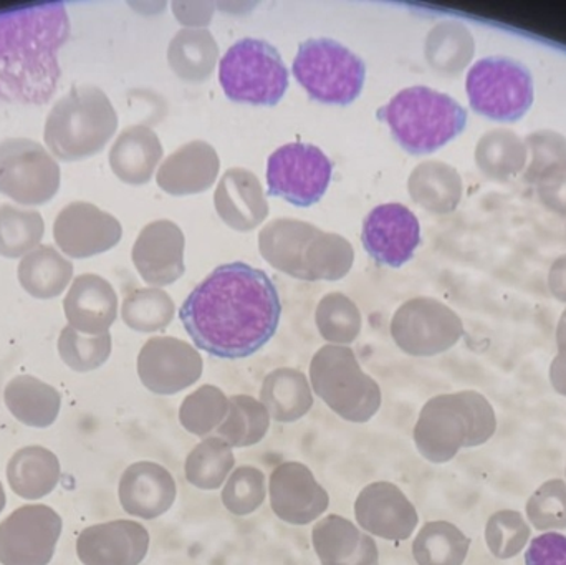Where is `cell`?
I'll return each instance as SVG.
<instances>
[{
  "label": "cell",
  "mask_w": 566,
  "mask_h": 565,
  "mask_svg": "<svg viewBox=\"0 0 566 565\" xmlns=\"http://www.w3.org/2000/svg\"><path fill=\"white\" fill-rule=\"evenodd\" d=\"M282 302L272 279L245 262L219 265L179 308L196 347L239 360L261 350L277 332Z\"/></svg>",
  "instance_id": "1"
},
{
  "label": "cell",
  "mask_w": 566,
  "mask_h": 565,
  "mask_svg": "<svg viewBox=\"0 0 566 565\" xmlns=\"http://www.w3.org/2000/svg\"><path fill=\"white\" fill-rule=\"evenodd\" d=\"M69 36L63 3L0 12V98L20 105L49 102L62 79L59 52Z\"/></svg>",
  "instance_id": "2"
},
{
  "label": "cell",
  "mask_w": 566,
  "mask_h": 565,
  "mask_svg": "<svg viewBox=\"0 0 566 565\" xmlns=\"http://www.w3.org/2000/svg\"><path fill=\"white\" fill-rule=\"evenodd\" d=\"M497 430L494 408L475 391L441 395L422 408L416 421V448L424 460L444 464L465 448L488 443Z\"/></svg>",
  "instance_id": "3"
},
{
  "label": "cell",
  "mask_w": 566,
  "mask_h": 565,
  "mask_svg": "<svg viewBox=\"0 0 566 565\" xmlns=\"http://www.w3.org/2000/svg\"><path fill=\"white\" fill-rule=\"evenodd\" d=\"M392 138L411 155H428L448 145L468 126V112L452 96L429 86H409L378 109Z\"/></svg>",
  "instance_id": "4"
},
{
  "label": "cell",
  "mask_w": 566,
  "mask_h": 565,
  "mask_svg": "<svg viewBox=\"0 0 566 565\" xmlns=\"http://www.w3.org/2000/svg\"><path fill=\"white\" fill-rule=\"evenodd\" d=\"M115 125L105 93L95 86H73L50 109L43 138L55 158L78 161L99 151Z\"/></svg>",
  "instance_id": "5"
},
{
  "label": "cell",
  "mask_w": 566,
  "mask_h": 565,
  "mask_svg": "<svg viewBox=\"0 0 566 565\" xmlns=\"http://www.w3.org/2000/svg\"><path fill=\"white\" fill-rule=\"evenodd\" d=\"M219 80L232 102L274 106L285 95L290 75L274 45L261 39H242L222 56Z\"/></svg>",
  "instance_id": "6"
},
{
  "label": "cell",
  "mask_w": 566,
  "mask_h": 565,
  "mask_svg": "<svg viewBox=\"0 0 566 565\" xmlns=\"http://www.w3.org/2000/svg\"><path fill=\"white\" fill-rule=\"evenodd\" d=\"M292 70L306 93L325 105L346 106L355 102L366 79L365 62L332 39L300 43Z\"/></svg>",
  "instance_id": "7"
},
{
  "label": "cell",
  "mask_w": 566,
  "mask_h": 565,
  "mask_svg": "<svg viewBox=\"0 0 566 565\" xmlns=\"http://www.w3.org/2000/svg\"><path fill=\"white\" fill-rule=\"evenodd\" d=\"M474 112L494 122H518L534 105L532 73L509 56H488L471 66L465 80Z\"/></svg>",
  "instance_id": "8"
},
{
  "label": "cell",
  "mask_w": 566,
  "mask_h": 565,
  "mask_svg": "<svg viewBox=\"0 0 566 565\" xmlns=\"http://www.w3.org/2000/svg\"><path fill=\"white\" fill-rule=\"evenodd\" d=\"M315 394L349 423H368L381 408L378 384L359 370L348 352L319 354L313 362Z\"/></svg>",
  "instance_id": "9"
},
{
  "label": "cell",
  "mask_w": 566,
  "mask_h": 565,
  "mask_svg": "<svg viewBox=\"0 0 566 565\" xmlns=\"http://www.w3.org/2000/svg\"><path fill=\"white\" fill-rule=\"evenodd\" d=\"M60 188V166L40 143L0 142V192L23 206L45 205Z\"/></svg>",
  "instance_id": "10"
},
{
  "label": "cell",
  "mask_w": 566,
  "mask_h": 565,
  "mask_svg": "<svg viewBox=\"0 0 566 565\" xmlns=\"http://www.w3.org/2000/svg\"><path fill=\"white\" fill-rule=\"evenodd\" d=\"M332 172V161L318 146L290 143L269 158V195L285 199L290 205L308 208L325 195Z\"/></svg>",
  "instance_id": "11"
},
{
  "label": "cell",
  "mask_w": 566,
  "mask_h": 565,
  "mask_svg": "<svg viewBox=\"0 0 566 565\" xmlns=\"http://www.w3.org/2000/svg\"><path fill=\"white\" fill-rule=\"evenodd\" d=\"M361 242L373 261L401 268L411 261L421 242V226L415 212L398 202L373 209L361 229Z\"/></svg>",
  "instance_id": "12"
},
{
  "label": "cell",
  "mask_w": 566,
  "mask_h": 565,
  "mask_svg": "<svg viewBox=\"0 0 566 565\" xmlns=\"http://www.w3.org/2000/svg\"><path fill=\"white\" fill-rule=\"evenodd\" d=\"M269 496L275 516L292 526L315 523L329 506L325 488L306 464L296 461H286L272 471Z\"/></svg>",
  "instance_id": "13"
},
{
  "label": "cell",
  "mask_w": 566,
  "mask_h": 565,
  "mask_svg": "<svg viewBox=\"0 0 566 565\" xmlns=\"http://www.w3.org/2000/svg\"><path fill=\"white\" fill-rule=\"evenodd\" d=\"M355 517L366 534L385 541L409 540L419 524L415 504L389 481H376L359 491Z\"/></svg>",
  "instance_id": "14"
},
{
  "label": "cell",
  "mask_w": 566,
  "mask_h": 565,
  "mask_svg": "<svg viewBox=\"0 0 566 565\" xmlns=\"http://www.w3.org/2000/svg\"><path fill=\"white\" fill-rule=\"evenodd\" d=\"M53 238L69 258H90L116 244L119 226L88 202H70L56 216Z\"/></svg>",
  "instance_id": "15"
},
{
  "label": "cell",
  "mask_w": 566,
  "mask_h": 565,
  "mask_svg": "<svg viewBox=\"0 0 566 565\" xmlns=\"http://www.w3.org/2000/svg\"><path fill=\"white\" fill-rule=\"evenodd\" d=\"M312 544L322 565H379L376 541L338 514L313 526Z\"/></svg>",
  "instance_id": "16"
},
{
  "label": "cell",
  "mask_w": 566,
  "mask_h": 565,
  "mask_svg": "<svg viewBox=\"0 0 566 565\" xmlns=\"http://www.w3.org/2000/svg\"><path fill=\"white\" fill-rule=\"evenodd\" d=\"M123 496L126 498L129 513L145 520H155L171 510L178 498V486L166 468L156 463H142L129 470Z\"/></svg>",
  "instance_id": "17"
},
{
  "label": "cell",
  "mask_w": 566,
  "mask_h": 565,
  "mask_svg": "<svg viewBox=\"0 0 566 565\" xmlns=\"http://www.w3.org/2000/svg\"><path fill=\"white\" fill-rule=\"evenodd\" d=\"M63 311L73 327L98 331L108 327L115 314V295L112 287L98 275H80L73 281Z\"/></svg>",
  "instance_id": "18"
},
{
  "label": "cell",
  "mask_w": 566,
  "mask_h": 565,
  "mask_svg": "<svg viewBox=\"0 0 566 565\" xmlns=\"http://www.w3.org/2000/svg\"><path fill=\"white\" fill-rule=\"evenodd\" d=\"M17 274L23 291L32 297H59L72 281L73 264L52 245H39L23 255Z\"/></svg>",
  "instance_id": "19"
},
{
  "label": "cell",
  "mask_w": 566,
  "mask_h": 565,
  "mask_svg": "<svg viewBox=\"0 0 566 565\" xmlns=\"http://www.w3.org/2000/svg\"><path fill=\"white\" fill-rule=\"evenodd\" d=\"M261 404L268 408L271 420L293 423L302 420L313 407L312 391L302 375L279 370L265 380Z\"/></svg>",
  "instance_id": "20"
},
{
  "label": "cell",
  "mask_w": 566,
  "mask_h": 565,
  "mask_svg": "<svg viewBox=\"0 0 566 565\" xmlns=\"http://www.w3.org/2000/svg\"><path fill=\"white\" fill-rule=\"evenodd\" d=\"M471 540L448 521L424 524L412 543L418 565H462L468 559Z\"/></svg>",
  "instance_id": "21"
},
{
  "label": "cell",
  "mask_w": 566,
  "mask_h": 565,
  "mask_svg": "<svg viewBox=\"0 0 566 565\" xmlns=\"http://www.w3.org/2000/svg\"><path fill=\"white\" fill-rule=\"evenodd\" d=\"M235 458L231 444L222 438L208 437L188 454L185 464L186 480L202 491H216L224 486L234 471Z\"/></svg>",
  "instance_id": "22"
},
{
  "label": "cell",
  "mask_w": 566,
  "mask_h": 565,
  "mask_svg": "<svg viewBox=\"0 0 566 565\" xmlns=\"http://www.w3.org/2000/svg\"><path fill=\"white\" fill-rule=\"evenodd\" d=\"M271 428L268 408L248 395H238L229 400L228 417L216 430L231 448H249L261 443Z\"/></svg>",
  "instance_id": "23"
},
{
  "label": "cell",
  "mask_w": 566,
  "mask_h": 565,
  "mask_svg": "<svg viewBox=\"0 0 566 565\" xmlns=\"http://www.w3.org/2000/svg\"><path fill=\"white\" fill-rule=\"evenodd\" d=\"M45 232V222L36 211L0 206V255L9 259L23 255L39 248Z\"/></svg>",
  "instance_id": "24"
},
{
  "label": "cell",
  "mask_w": 566,
  "mask_h": 565,
  "mask_svg": "<svg viewBox=\"0 0 566 565\" xmlns=\"http://www.w3.org/2000/svg\"><path fill=\"white\" fill-rule=\"evenodd\" d=\"M228 410V397L219 388L202 387L182 401L179 421L189 433L206 438L221 427Z\"/></svg>",
  "instance_id": "25"
},
{
  "label": "cell",
  "mask_w": 566,
  "mask_h": 565,
  "mask_svg": "<svg viewBox=\"0 0 566 565\" xmlns=\"http://www.w3.org/2000/svg\"><path fill=\"white\" fill-rule=\"evenodd\" d=\"M268 493L265 474L255 467H241L226 481L221 500L229 513L244 517L261 510Z\"/></svg>",
  "instance_id": "26"
},
{
  "label": "cell",
  "mask_w": 566,
  "mask_h": 565,
  "mask_svg": "<svg viewBox=\"0 0 566 565\" xmlns=\"http://www.w3.org/2000/svg\"><path fill=\"white\" fill-rule=\"evenodd\" d=\"M531 527L521 513L505 510L495 513L485 526V543L497 559H512L527 546Z\"/></svg>",
  "instance_id": "27"
},
{
  "label": "cell",
  "mask_w": 566,
  "mask_h": 565,
  "mask_svg": "<svg viewBox=\"0 0 566 565\" xmlns=\"http://www.w3.org/2000/svg\"><path fill=\"white\" fill-rule=\"evenodd\" d=\"M528 521L538 531L566 530V484L552 480L542 484L527 503Z\"/></svg>",
  "instance_id": "28"
},
{
  "label": "cell",
  "mask_w": 566,
  "mask_h": 565,
  "mask_svg": "<svg viewBox=\"0 0 566 565\" xmlns=\"http://www.w3.org/2000/svg\"><path fill=\"white\" fill-rule=\"evenodd\" d=\"M525 565H566V536L547 533L535 537L525 553Z\"/></svg>",
  "instance_id": "29"
},
{
  "label": "cell",
  "mask_w": 566,
  "mask_h": 565,
  "mask_svg": "<svg viewBox=\"0 0 566 565\" xmlns=\"http://www.w3.org/2000/svg\"><path fill=\"white\" fill-rule=\"evenodd\" d=\"M60 345H62L63 355L69 357L70 362H75L76 357L86 354V352H90L92 355H102L105 352L106 342H96V344L92 345L85 344L72 327H66L63 328Z\"/></svg>",
  "instance_id": "30"
}]
</instances>
